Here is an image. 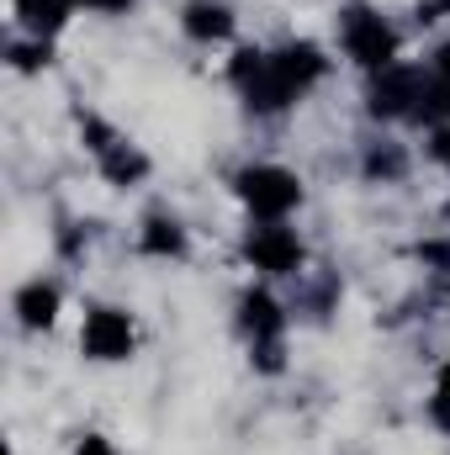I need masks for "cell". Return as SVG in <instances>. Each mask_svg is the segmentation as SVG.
Returning a JSON list of instances; mask_svg holds the SVG:
<instances>
[{"instance_id": "cell-1", "label": "cell", "mask_w": 450, "mask_h": 455, "mask_svg": "<svg viewBox=\"0 0 450 455\" xmlns=\"http://www.w3.org/2000/svg\"><path fill=\"white\" fill-rule=\"evenodd\" d=\"M324 69H329V59L313 43H286L281 53H265V69L244 96L254 112H286L313 80H324Z\"/></svg>"}, {"instance_id": "cell-6", "label": "cell", "mask_w": 450, "mask_h": 455, "mask_svg": "<svg viewBox=\"0 0 450 455\" xmlns=\"http://www.w3.org/2000/svg\"><path fill=\"white\" fill-rule=\"evenodd\" d=\"M80 349L91 360H127L133 355V318L117 307H91L85 329H80Z\"/></svg>"}, {"instance_id": "cell-18", "label": "cell", "mask_w": 450, "mask_h": 455, "mask_svg": "<svg viewBox=\"0 0 450 455\" xmlns=\"http://www.w3.org/2000/svg\"><path fill=\"white\" fill-rule=\"evenodd\" d=\"M75 455H117V445L107 440V435H85V440L75 445Z\"/></svg>"}, {"instance_id": "cell-20", "label": "cell", "mask_w": 450, "mask_h": 455, "mask_svg": "<svg viewBox=\"0 0 450 455\" xmlns=\"http://www.w3.org/2000/svg\"><path fill=\"white\" fill-rule=\"evenodd\" d=\"M440 11H450V0H424V5H419V16H424V21H430V16H440Z\"/></svg>"}, {"instance_id": "cell-8", "label": "cell", "mask_w": 450, "mask_h": 455, "mask_svg": "<svg viewBox=\"0 0 450 455\" xmlns=\"http://www.w3.org/2000/svg\"><path fill=\"white\" fill-rule=\"evenodd\" d=\"M16 318L27 329H53V318H59V286L53 281H27L16 291Z\"/></svg>"}, {"instance_id": "cell-11", "label": "cell", "mask_w": 450, "mask_h": 455, "mask_svg": "<svg viewBox=\"0 0 450 455\" xmlns=\"http://www.w3.org/2000/svg\"><path fill=\"white\" fill-rule=\"evenodd\" d=\"M419 122H440L450 116V43L435 53V69L424 75V101H419Z\"/></svg>"}, {"instance_id": "cell-17", "label": "cell", "mask_w": 450, "mask_h": 455, "mask_svg": "<svg viewBox=\"0 0 450 455\" xmlns=\"http://www.w3.org/2000/svg\"><path fill=\"white\" fill-rule=\"evenodd\" d=\"M366 175H403V154H392V148H376V154L366 159Z\"/></svg>"}, {"instance_id": "cell-10", "label": "cell", "mask_w": 450, "mask_h": 455, "mask_svg": "<svg viewBox=\"0 0 450 455\" xmlns=\"http://www.w3.org/2000/svg\"><path fill=\"white\" fill-rule=\"evenodd\" d=\"M138 249L154 254V259H181L186 254V228L175 223V218H165V212H154L143 223V233H138Z\"/></svg>"}, {"instance_id": "cell-21", "label": "cell", "mask_w": 450, "mask_h": 455, "mask_svg": "<svg viewBox=\"0 0 450 455\" xmlns=\"http://www.w3.org/2000/svg\"><path fill=\"white\" fill-rule=\"evenodd\" d=\"M85 5H96V11H127L133 0H85Z\"/></svg>"}, {"instance_id": "cell-5", "label": "cell", "mask_w": 450, "mask_h": 455, "mask_svg": "<svg viewBox=\"0 0 450 455\" xmlns=\"http://www.w3.org/2000/svg\"><path fill=\"white\" fill-rule=\"evenodd\" d=\"M244 254H249V265L265 270V275H292V270L302 265V238L281 223H265L244 238Z\"/></svg>"}, {"instance_id": "cell-16", "label": "cell", "mask_w": 450, "mask_h": 455, "mask_svg": "<svg viewBox=\"0 0 450 455\" xmlns=\"http://www.w3.org/2000/svg\"><path fill=\"white\" fill-rule=\"evenodd\" d=\"M430 413H435V424H440V429H450V365H440V381H435Z\"/></svg>"}, {"instance_id": "cell-12", "label": "cell", "mask_w": 450, "mask_h": 455, "mask_svg": "<svg viewBox=\"0 0 450 455\" xmlns=\"http://www.w3.org/2000/svg\"><path fill=\"white\" fill-rule=\"evenodd\" d=\"M16 16L32 37H53L69 16V0H16Z\"/></svg>"}, {"instance_id": "cell-13", "label": "cell", "mask_w": 450, "mask_h": 455, "mask_svg": "<svg viewBox=\"0 0 450 455\" xmlns=\"http://www.w3.org/2000/svg\"><path fill=\"white\" fill-rule=\"evenodd\" d=\"M96 159H101V175H107L112 186H133V180L149 175V159H143L138 148H127V143H112V148L96 154Z\"/></svg>"}, {"instance_id": "cell-3", "label": "cell", "mask_w": 450, "mask_h": 455, "mask_svg": "<svg viewBox=\"0 0 450 455\" xmlns=\"http://www.w3.org/2000/svg\"><path fill=\"white\" fill-rule=\"evenodd\" d=\"M344 53H350L360 69L382 75V69H392V59H398V32H392L376 11H350V16H344Z\"/></svg>"}, {"instance_id": "cell-9", "label": "cell", "mask_w": 450, "mask_h": 455, "mask_svg": "<svg viewBox=\"0 0 450 455\" xmlns=\"http://www.w3.org/2000/svg\"><path fill=\"white\" fill-rule=\"evenodd\" d=\"M181 27H186V37H197V43H218V37L233 32V16H228L223 0H191L186 16H181Z\"/></svg>"}, {"instance_id": "cell-2", "label": "cell", "mask_w": 450, "mask_h": 455, "mask_svg": "<svg viewBox=\"0 0 450 455\" xmlns=\"http://www.w3.org/2000/svg\"><path fill=\"white\" fill-rule=\"evenodd\" d=\"M233 191H238V202L260 223H281L302 202V180L292 170H281V164H249V170H238L233 175Z\"/></svg>"}, {"instance_id": "cell-19", "label": "cell", "mask_w": 450, "mask_h": 455, "mask_svg": "<svg viewBox=\"0 0 450 455\" xmlns=\"http://www.w3.org/2000/svg\"><path fill=\"white\" fill-rule=\"evenodd\" d=\"M430 154H435L440 164H450V127H440V132H435V143H430Z\"/></svg>"}, {"instance_id": "cell-4", "label": "cell", "mask_w": 450, "mask_h": 455, "mask_svg": "<svg viewBox=\"0 0 450 455\" xmlns=\"http://www.w3.org/2000/svg\"><path fill=\"white\" fill-rule=\"evenodd\" d=\"M419 101H424V75L419 69H408V64H392V69H382L376 80H371V91H366V112L371 116H414L419 112Z\"/></svg>"}, {"instance_id": "cell-7", "label": "cell", "mask_w": 450, "mask_h": 455, "mask_svg": "<svg viewBox=\"0 0 450 455\" xmlns=\"http://www.w3.org/2000/svg\"><path fill=\"white\" fill-rule=\"evenodd\" d=\"M281 323H286V318H281V307H276L270 291H244V297H238V329L254 344L281 339Z\"/></svg>"}, {"instance_id": "cell-15", "label": "cell", "mask_w": 450, "mask_h": 455, "mask_svg": "<svg viewBox=\"0 0 450 455\" xmlns=\"http://www.w3.org/2000/svg\"><path fill=\"white\" fill-rule=\"evenodd\" d=\"M48 59H53L48 37H37V43H16V48H11V64H16L21 75H37V69H48Z\"/></svg>"}, {"instance_id": "cell-14", "label": "cell", "mask_w": 450, "mask_h": 455, "mask_svg": "<svg viewBox=\"0 0 450 455\" xmlns=\"http://www.w3.org/2000/svg\"><path fill=\"white\" fill-rule=\"evenodd\" d=\"M260 69H265V53H260V48H238L233 64H228V80H233L238 91H249V85L260 80Z\"/></svg>"}]
</instances>
